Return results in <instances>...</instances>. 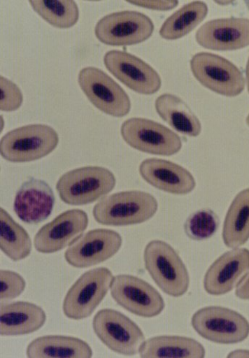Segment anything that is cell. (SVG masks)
<instances>
[{
	"mask_svg": "<svg viewBox=\"0 0 249 358\" xmlns=\"http://www.w3.org/2000/svg\"><path fill=\"white\" fill-rule=\"evenodd\" d=\"M192 324L201 338L218 344L240 343L249 335V322L243 315L221 306L199 309L194 314Z\"/></svg>",
	"mask_w": 249,
	"mask_h": 358,
	"instance_id": "5",
	"label": "cell"
},
{
	"mask_svg": "<svg viewBox=\"0 0 249 358\" xmlns=\"http://www.w3.org/2000/svg\"><path fill=\"white\" fill-rule=\"evenodd\" d=\"M225 245L237 248L249 239V188L243 189L228 208L222 229Z\"/></svg>",
	"mask_w": 249,
	"mask_h": 358,
	"instance_id": "24",
	"label": "cell"
},
{
	"mask_svg": "<svg viewBox=\"0 0 249 358\" xmlns=\"http://www.w3.org/2000/svg\"><path fill=\"white\" fill-rule=\"evenodd\" d=\"M236 296L241 300H249V273L238 285Z\"/></svg>",
	"mask_w": 249,
	"mask_h": 358,
	"instance_id": "32",
	"label": "cell"
},
{
	"mask_svg": "<svg viewBox=\"0 0 249 358\" xmlns=\"http://www.w3.org/2000/svg\"><path fill=\"white\" fill-rule=\"evenodd\" d=\"M157 209L158 202L152 194L129 191L102 198L94 206L93 215L103 225L128 226L150 220Z\"/></svg>",
	"mask_w": 249,
	"mask_h": 358,
	"instance_id": "1",
	"label": "cell"
},
{
	"mask_svg": "<svg viewBox=\"0 0 249 358\" xmlns=\"http://www.w3.org/2000/svg\"><path fill=\"white\" fill-rule=\"evenodd\" d=\"M246 124L248 125L249 127V115L246 117Z\"/></svg>",
	"mask_w": 249,
	"mask_h": 358,
	"instance_id": "37",
	"label": "cell"
},
{
	"mask_svg": "<svg viewBox=\"0 0 249 358\" xmlns=\"http://www.w3.org/2000/svg\"><path fill=\"white\" fill-rule=\"evenodd\" d=\"M208 14L204 2L195 1L186 4L166 20L159 30L164 39L176 40L192 31Z\"/></svg>",
	"mask_w": 249,
	"mask_h": 358,
	"instance_id": "26",
	"label": "cell"
},
{
	"mask_svg": "<svg viewBox=\"0 0 249 358\" xmlns=\"http://www.w3.org/2000/svg\"><path fill=\"white\" fill-rule=\"evenodd\" d=\"M120 133L124 141L141 152L172 156L182 148V141L176 133L151 120L129 119L122 123Z\"/></svg>",
	"mask_w": 249,
	"mask_h": 358,
	"instance_id": "9",
	"label": "cell"
},
{
	"mask_svg": "<svg viewBox=\"0 0 249 358\" xmlns=\"http://www.w3.org/2000/svg\"><path fill=\"white\" fill-rule=\"evenodd\" d=\"M0 86H1L0 110L3 112H13L19 109L23 103L24 96L16 84L1 76Z\"/></svg>",
	"mask_w": 249,
	"mask_h": 358,
	"instance_id": "30",
	"label": "cell"
},
{
	"mask_svg": "<svg viewBox=\"0 0 249 358\" xmlns=\"http://www.w3.org/2000/svg\"><path fill=\"white\" fill-rule=\"evenodd\" d=\"M194 77L204 87L228 97L240 95L245 89L242 72L231 61L215 54L199 52L190 62Z\"/></svg>",
	"mask_w": 249,
	"mask_h": 358,
	"instance_id": "7",
	"label": "cell"
},
{
	"mask_svg": "<svg viewBox=\"0 0 249 358\" xmlns=\"http://www.w3.org/2000/svg\"><path fill=\"white\" fill-rule=\"evenodd\" d=\"M244 3L246 4V7L249 10V1H244Z\"/></svg>",
	"mask_w": 249,
	"mask_h": 358,
	"instance_id": "36",
	"label": "cell"
},
{
	"mask_svg": "<svg viewBox=\"0 0 249 358\" xmlns=\"http://www.w3.org/2000/svg\"><path fill=\"white\" fill-rule=\"evenodd\" d=\"M115 185V177L107 168L89 166L62 175L56 189L60 199L66 204L84 206L106 196Z\"/></svg>",
	"mask_w": 249,
	"mask_h": 358,
	"instance_id": "3",
	"label": "cell"
},
{
	"mask_svg": "<svg viewBox=\"0 0 249 358\" xmlns=\"http://www.w3.org/2000/svg\"><path fill=\"white\" fill-rule=\"evenodd\" d=\"M88 224L89 217L84 210H66L38 230L34 247L41 254H54L78 241Z\"/></svg>",
	"mask_w": 249,
	"mask_h": 358,
	"instance_id": "15",
	"label": "cell"
},
{
	"mask_svg": "<svg viewBox=\"0 0 249 358\" xmlns=\"http://www.w3.org/2000/svg\"><path fill=\"white\" fill-rule=\"evenodd\" d=\"M92 326L100 341L118 354L135 355L145 341L139 327L126 315L113 309L99 310Z\"/></svg>",
	"mask_w": 249,
	"mask_h": 358,
	"instance_id": "8",
	"label": "cell"
},
{
	"mask_svg": "<svg viewBox=\"0 0 249 358\" xmlns=\"http://www.w3.org/2000/svg\"><path fill=\"white\" fill-rule=\"evenodd\" d=\"M155 109L160 117L177 132L190 137L200 135L199 120L180 97L164 94L156 99Z\"/></svg>",
	"mask_w": 249,
	"mask_h": 358,
	"instance_id": "23",
	"label": "cell"
},
{
	"mask_svg": "<svg viewBox=\"0 0 249 358\" xmlns=\"http://www.w3.org/2000/svg\"><path fill=\"white\" fill-rule=\"evenodd\" d=\"M79 86L98 110L115 117L127 115L131 108L129 95L111 76L94 67L83 69L78 74Z\"/></svg>",
	"mask_w": 249,
	"mask_h": 358,
	"instance_id": "11",
	"label": "cell"
},
{
	"mask_svg": "<svg viewBox=\"0 0 249 358\" xmlns=\"http://www.w3.org/2000/svg\"><path fill=\"white\" fill-rule=\"evenodd\" d=\"M0 280H1L0 299L2 302L17 298L24 292L27 286L25 280L19 273L10 270L1 269Z\"/></svg>",
	"mask_w": 249,
	"mask_h": 358,
	"instance_id": "29",
	"label": "cell"
},
{
	"mask_svg": "<svg viewBox=\"0 0 249 358\" xmlns=\"http://www.w3.org/2000/svg\"><path fill=\"white\" fill-rule=\"evenodd\" d=\"M111 296L122 308L143 318L157 317L165 307L163 298L153 286L132 275L115 276Z\"/></svg>",
	"mask_w": 249,
	"mask_h": 358,
	"instance_id": "12",
	"label": "cell"
},
{
	"mask_svg": "<svg viewBox=\"0 0 249 358\" xmlns=\"http://www.w3.org/2000/svg\"><path fill=\"white\" fill-rule=\"evenodd\" d=\"M201 47L219 51L236 50L249 45V19L219 18L202 25L196 34Z\"/></svg>",
	"mask_w": 249,
	"mask_h": 358,
	"instance_id": "16",
	"label": "cell"
},
{
	"mask_svg": "<svg viewBox=\"0 0 249 358\" xmlns=\"http://www.w3.org/2000/svg\"><path fill=\"white\" fill-rule=\"evenodd\" d=\"M228 357H249V350H239L232 352Z\"/></svg>",
	"mask_w": 249,
	"mask_h": 358,
	"instance_id": "33",
	"label": "cell"
},
{
	"mask_svg": "<svg viewBox=\"0 0 249 358\" xmlns=\"http://www.w3.org/2000/svg\"><path fill=\"white\" fill-rule=\"evenodd\" d=\"M59 143V136L50 126L34 124L6 134L0 141V153L10 162H33L51 154Z\"/></svg>",
	"mask_w": 249,
	"mask_h": 358,
	"instance_id": "4",
	"label": "cell"
},
{
	"mask_svg": "<svg viewBox=\"0 0 249 358\" xmlns=\"http://www.w3.org/2000/svg\"><path fill=\"white\" fill-rule=\"evenodd\" d=\"M143 260L150 275L164 293L179 298L188 291V269L169 243L158 240L150 242L144 249Z\"/></svg>",
	"mask_w": 249,
	"mask_h": 358,
	"instance_id": "2",
	"label": "cell"
},
{
	"mask_svg": "<svg viewBox=\"0 0 249 358\" xmlns=\"http://www.w3.org/2000/svg\"><path fill=\"white\" fill-rule=\"evenodd\" d=\"M132 5L157 10H169L175 8L178 1H131Z\"/></svg>",
	"mask_w": 249,
	"mask_h": 358,
	"instance_id": "31",
	"label": "cell"
},
{
	"mask_svg": "<svg viewBox=\"0 0 249 358\" xmlns=\"http://www.w3.org/2000/svg\"><path fill=\"white\" fill-rule=\"evenodd\" d=\"M215 3L220 5V6H228L234 3L233 1H216Z\"/></svg>",
	"mask_w": 249,
	"mask_h": 358,
	"instance_id": "35",
	"label": "cell"
},
{
	"mask_svg": "<svg viewBox=\"0 0 249 358\" xmlns=\"http://www.w3.org/2000/svg\"><path fill=\"white\" fill-rule=\"evenodd\" d=\"M155 26L146 15L134 10L113 13L101 18L95 35L103 44L128 46L141 43L153 34Z\"/></svg>",
	"mask_w": 249,
	"mask_h": 358,
	"instance_id": "10",
	"label": "cell"
},
{
	"mask_svg": "<svg viewBox=\"0 0 249 358\" xmlns=\"http://www.w3.org/2000/svg\"><path fill=\"white\" fill-rule=\"evenodd\" d=\"M55 196L51 187L44 180L31 178L19 188L13 209L24 222L36 224L46 220L52 214Z\"/></svg>",
	"mask_w": 249,
	"mask_h": 358,
	"instance_id": "18",
	"label": "cell"
},
{
	"mask_svg": "<svg viewBox=\"0 0 249 358\" xmlns=\"http://www.w3.org/2000/svg\"><path fill=\"white\" fill-rule=\"evenodd\" d=\"M27 355L31 358H90L93 351L87 343L73 336L48 335L33 341Z\"/></svg>",
	"mask_w": 249,
	"mask_h": 358,
	"instance_id": "21",
	"label": "cell"
},
{
	"mask_svg": "<svg viewBox=\"0 0 249 358\" xmlns=\"http://www.w3.org/2000/svg\"><path fill=\"white\" fill-rule=\"evenodd\" d=\"M220 226L218 216L210 208H203L193 213L184 224L185 233L194 241H204L213 237Z\"/></svg>",
	"mask_w": 249,
	"mask_h": 358,
	"instance_id": "28",
	"label": "cell"
},
{
	"mask_svg": "<svg viewBox=\"0 0 249 358\" xmlns=\"http://www.w3.org/2000/svg\"><path fill=\"white\" fill-rule=\"evenodd\" d=\"M249 271V250L234 248L225 252L206 271L204 279L205 291L220 296L230 292Z\"/></svg>",
	"mask_w": 249,
	"mask_h": 358,
	"instance_id": "17",
	"label": "cell"
},
{
	"mask_svg": "<svg viewBox=\"0 0 249 358\" xmlns=\"http://www.w3.org/2000/svg\"><path fill=\"white\" fill-rule=\"evenodd\" d=\"M139 173L145 181L166 193L185 195L196 187V180L190 171L168 160H144L140 164Z\"/></svg>",
	"mask_w": 249,
	"mask_h": 358,
	"instance_id": "19",
	"label": "cell"
},
{
	"mask_svg": "<svg viewBox=\"0 0 249 358\" xmlns=\"http://www.w3.org/2000/svg\"><path fill=\"white\" fill-rule=\"evenodd\" d=\"M113 278L112 271L105 267L82 275L69 289L62 304L66 317L77 321L90 317L107 296Z\"/></svg>",
	"mask_w": 249,
	"mask_h": 358,
	"instance_id": "6",
	"label": "cell"
},
{
	"mask_svg": "<svg viewBox=\"0 0 249 358\" xmlns=\"http://www.w3.org/2000/svg\"><path fill=\"white\" fill-rule=\"evenodd\" d=\"M104 62L116 78L138 94L151 95L161 88L162 80L158 73L134 55L111 50L104 57Z\"/></svg>",
	"mask_w": 249,
	"mask_h": 358,
	"instance_id": "13",
	"label": "cell"
},
{
	"mask_svg": "<svg viewBox=\"0 0 249 358\" xmlns=\"http://www.w3.org/2000/svg\"><path fill=\"white\" fill-rule=\"evenodd\" d=\"M122 243V237L114 230H90L69 248L65 259L75 268L91 267L114 257L120 249Z\"/></svg>",
	"mask_w": 249,
	"mask_h": 358,
	"instance_id": "14",
	"label": "cell"
},
{
	"mask_svg": "<svg viewBox=\"0 0 249 358\" xmlns=\"http://www.w3.org/2000/svg\"><path fill=\"white\" fill-rule=\"evenodd\" d=\"M0 210V247L12 261L24 260L31 255L32 250L30 236L3 208Z\"/></svg>",
	"mask_w": 249,
	"mask_h": 358,
	"instance_id": "25",
	"label": "cell"
},
{
	"mask_svg": "<svg viewBox=\"0 0 249 358\" xmlns=\"http://www.w3.org/2000/svg\"><path fill=\"white\" fill-rule=\"evenodd\" d=\"M246 84H247L248 92L249 93V57H248L247 64H246Z\"/></svg>",
	"mask_w": 249,
	"mask_h": 358,
	"instance_id": "34",
	"label": "cell"
},
{
	"mask_svg": "<svg viewBox=\"0 0 249 358\" xmlns=\"http://www.w3.org/2000/svg\"><path fill=\"white\" fill-rule=\"evenodd\" d=\"M47 321L45 311L29 302L18 301L0 304V334L20 336L34 333Z\"/></svg>",
	"mask_w": 249,
	"mask_h": 358,
	"instance_id": "20",
	"label": "cell"
},
{
	"mask_svg": "<svg viewBox=\"0 0 249 358\" xmlns=\"http://www.w3.org/2000/svg\"><path fill=\"white\" fill-rule=\"evenodd\" d=\"M139 354L144 358H202L206 351L200 343L192 338L162 335L144 341Z\"/></svg>",
	"mask_w": 249,
	"mask_h": 358,
	"instance_id": "22",
	"label": "cell"
},
{
	"mask_svg": "<svg viewBox=\"0 0 249 358\" xmlns=\"http://www.w3.org/2000/svg\"><path fill=\"white\" fill-rule=\"evenodd\" d=\"M34 11L50 24L59 29H69L79 18L78 5L73 0H34L29 1Z\"/></svg>",
	"mask_w": 249,
	"mask_h": 358,
	"instance_id": "27",
	"label": "cell"
}]
</instances>
